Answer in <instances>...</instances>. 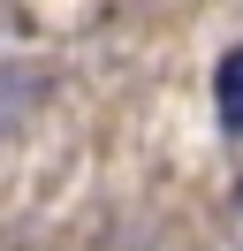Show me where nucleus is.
Here are the masks:
<instances>
[{
    "label": "nucleus",
    "mask_w": 243,
    "mask_h": 251,
    "mask_svg": "<svg viewBox=\"0 0 243 251\" xmlns=\"http://www.w3.org/2000/svg\"><path fill=\"white\" fill-rule=\"evenodd\" d=\"M213 107H220L228 137H243V46H228L220 69H213Z\"/></svg>",
    "instance_id": "f257e3e1"
}]
</instances>
